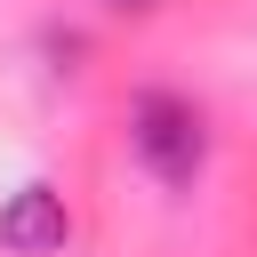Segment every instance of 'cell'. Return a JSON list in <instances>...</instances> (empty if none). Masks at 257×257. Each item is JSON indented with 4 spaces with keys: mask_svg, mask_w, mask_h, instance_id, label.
<instances>
[{
    "mask_svg": "<svg viewBox=\"0 0 257 257\" xmlns=\"http://www.w3.org/2000/svg\"><path fill=\"white\" fill-rule=\"evenodd\" d=\"M128 153H137L169 193H185V185L209 169V112H201L193 96H177V88H137V96H128Z\"/></svg>",
    "mask_w": 257,
    "mask_h": 257,
    "instance_id": "obj_1",
    "label": "cell"
},
{
    "mask_svg": "<svg viewBox=\"0 0 257 257\" xmlns=\"http://www.w3.org/2000/svg\"><path fill=\"white\" fill-rule=\"evenodd\" d=\"M64 241H72V209L56 185H16L0 201V249L8 257H56Z\"/></svg>",
    "mask_w": 257,
    "mask_h": 257,
    "instance_id": "obj_2",
    "label": "cell"
},
{
    "mask_svg": "<svg viewBox=\"0 0 257 257\" xmlns=\"http://www.w3.org/2000/svg\"><path fill=\"white\" fill-rule=\"evenodd\" d=\"M104 8H112V16H153L161 0H104Z\"/></svg>",
    "mask_w": 257,
    "mask_h": 257,
    "instance_id": "obj_3",
    "label": "cell"
}]
</instances>
